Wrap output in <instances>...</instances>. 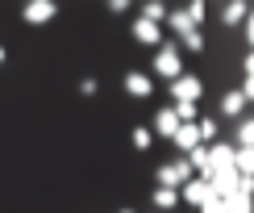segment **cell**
I'll return each mask as SVG.
<instances>
[{"instance_id":"cell-1","label":"cell","mask_w":254,"mask_h":213,"mask_svg":"<svg viewBox=\"0 0 254 213\" xmlns=\"http://www.w3.org/2000/svg\"><path fill=\"white\" fill-rule=\"evenodd\" d=\"M208 188H213V197L229 201V197L242 188V172H238V163H234V167H221V172H213V176H208Z\"/></svg>"},{"instance_id":"cell-2","label":"cell","mask_w":254,"mask_h":213,"mask_svg":"<svg viewBox=\"0 0 254 213\" xmlns=\"http://www.w3.org/2000/svg\"><path fill=\"white\" fill-rule=\"evenodd\" d=\"M154 71H158V76H163V80H179V76H184V59H179V50L175 46H158V55H154Z\"/></svg>"},{"instance_id":"cell-3","label":"cell","mask_w":254,"mask_h":213,"mask_svg":"<svg viewBox=\"0 0 254 213\" xmlns=\"http://www.w3.org/2000/svg\"><path fill=\"white\" fill-rule=\"evenodd\" d=\"M188 180H192V163H188V159H175V163L158 167V184L163 188H184Z\"/></svg>"},{"instance_id":"cell-4","label":"cell","mask_w":254,"mask_h":213,"mask_svg":"<svg viewBox=\"0 0 254 213\" xmlns=\"http://www.w3.org/2000/svg\"><path fill=\"white\" fill-rule=\"evenodd\" d=\"M179 197H184L188 205H196V209H200V205H204L208 197H213V188H208V180H204V176H192V180H188L184 188H179Z\"/></svg>"},{"instance_id":"cell-5","label":"cell","mask_w":254,"mask_h":213,"mask_svg":"<svg viewBox=\"0 0 254 213\" xmlns=\"http://www.w3.org/2000/svg\"><path fill=\"white\" fill-rule=\"evenodd\" d=\"M200 92H204V84H200L196 76H179V80L171 84V97H175V105H179V101H192V105H196V101H200Z\"/></svg>"},{"instance_id":"cell-6","label":"cell","mask_w":254,"mask_h":213,"mask_svg":"<svg viewBox=\"0 0 254 213\" xmlns=\"http://www.w3.org/2000/svg\"><path fill=\"white\" fill-rule=\"evenodd\" d=\"M208 159H213V172H221V167H234V163H238V146L213 142V146H208Z\"/></svg>"},{"instance_id":"cell-7","label":"cell","mask_w":254,"mask_h":213,"mask_svg":"<svg viewBox=\"0 0 254 213\" xmlns=\"http://www.w3.org/2000/svg\"><path fill=\"white\" fill-rule=\"evenodd\" d=\"M179 125H184V121H179L175 105H171V109H158V117H154V134H163V138H175V134H179Z\"/></svg>"},{"instance_id":"cell-8","label":"cell","mask_w":254,"mask_h":213,"mask_svg":"<svg viewBox=\"0 0 254 213\" xmlns=\"http://www.w3.org/2000/svg\"><path fill=\"white\" fill-rule=\"evenodd\" d=\"M171 142H175L184 155H192L196 146H204V138H200V125H179V134L171 138Z\"/></svg>"},{"instance_id":"cell-9","label":"cell","mask_w":254,"mask_h":213,"mask_svg":"<svg viewBox=\"0 0 254 213\" xmlns=\"http://www.w3.org/2000/svg\"><path fill=\"white\" fill-rule=\"evenodd\" d=\"M133 38L142 42V46H158V38H163V25H154V21L137 17V21H133Z\"/></svg>"},{"instance_id":"cell-10","label":"cell","mask_w":254,"mask_h":213,"mask_svg":"<svg viewBox=\"0 0 254 213\" xmlns=\"http://www.w3.org/2000/svg\"><path fill=\"white\" fill-rule=\"evenodd\" d=\"M50 17H55V4H50V0H29L25 4V21L29 25H46Z\"/></svg>"},{"instance_id":"cell-11","label":"cell","mask_w":254,"mask_h":213,"mask_svg":"<svg viewBox=\"0 0 254 213\" xmlns=\"http://www.w3.org/2000/svg\"><path fill=\"white\" fill-rule=\"evenodd\" d=\"M125 92H129V97H150L154 84H150L146 71H129V76H125Z\"/></svg>"},{"instance_id":"cell-12","label":"cell","mask_w":254,"mask_h":213,"mask_svg":"<svg viewBox=\"0 0 254 213\" xmlns=\"http://www.w3.org/2000/svg\"><path fill=\"white\" fill-rule=\"evenodd\" d=\"M167 25H171V29H175L179 38H184V34H192V29H196V25H192V17H188V8H171V17H167Z\"/></svg>"},{"instance_id":"cell-13","label":"cell","mask_w":254,"mask_h":213,"mask_svg":"<svg viewBox=\"0 0 254 213\" xmlns=\"http://www.w3.org/2000/svg\"><path fill=\"white\" fill-rule=\"evenodd\" d=\"M242 105H246L242 88H238V92H225V97H221V113H225V117H238V113H242Z\"/></svg>"},{"instance_id":"cell-14","label":"cell","mask_w":254,"mask_h":213,"mask_svg":"<svg viewBox=\"0 0 254 213\" xmlns=\"http://www.w3.org/2000/svg\"><path fill=\"white\" fill-rule=\"evenodd\" d=\"M154 205H158V209L179 205V188H163V184H158V188H154Z\"/></svg>"},{"instance_id":"cell-15","label":"cell","mask_w":254,"mask_h":213,"mask_svg":"<svg viewBox=\"0 0 254 213\" xmlns=\"http://www.w3.org/2000/svg\"><path fill=\"white\" fill-rule=\"evenodd\" d=\"M142 17H146V21H154V25H158V21H167V17H171V8H167V4H158V0H150V4L142 8Z\"/></svg>"},{"instance_id":"cell-16","label":"cell","mask_w":254,"mask_h":213,"mask_svg":"<svg viewBox=\"0 0 254 213\" xmlns=\"http://www.w3.org/2000/svg\"><path fill=\"white\" fill-rule=\"evenodd\" d=\"M221 17H225V25H238V21H246V17H250V8L234 0V4H225V13H221Z\"/></svg>"},{"instance_id":"cell-17","label":"cell","mask_w":254,"mask_h":213,"mask_svg":"<svg viewBox=\"0 0 254 213\" xmlns=\"http://www.w3.org/2000/svg\"><path fill=\"white\" fill-rule=\"evenodd\" d=\"M238 172L254 176V146H238Z\"/></svg>"},{"instance_id":"cell-18","label":"cell","mask_w":254,"mask_h":213,"mask_svg":"<svg viewBox=\"0 0 254 213\" xmlns=\"http://www.w3.org/2000/svg\"><path fill=\"white\" fill-rule=\"evenodd\" d=\"M238 146H254V117L238 121Z\"/></svg>"},{"instance_id":"cell-19","label":"cell","mask_w":254,"mask_h":213,"mask_svg":"<svg viewBox=\"0 0 254 213\" xmlns=\"http://www.w3.org/2000/svg\"><path fill=\"white\" fill-rule=\"evenodd\" d=\"M196 125H200V138H204V146H213V142H217V121H213V117H200Z\"/></svg>"},{"instance_id":"cell-20","label":"cell","mask_w":254,"mask_h":213,"mask_svg":"<svg viewBox=\"0 0 254 213\" xmlns=\"http://www.w3.org/2000/svg\"><path fill=\"white\" fill-rule=\"evenodd\" d=\"M175 113H179V121H184V125H196V105L192 101H179Z\"/></svg>"},{"instance_id":"cell-21","label":"cell","mask_w":254,"mask_h":213,"mask_svg":"<svg viewBox=\"0 0 254 213\" xmlns=\"http://www.w3.org/2000/svg\"><path fill=\"white\" fill-rule=\"evenodd\" d=\"M150 142H154V130H146V125H137V130H133V146H137V151H146Z\"/></svg>"},{"instance_id":"cell-22","label":"cell","mask_w":254,"mask_h":213,"mask_svg":"<svg viewBox=\"0 0 254 213\" xmlns=\"http://www.w3.org/2000/svg\"><path fill=\"white\" fill-rule=\"evenodd\" d=\"M184 50H192V55H200V50H204V38H200V29L184 34Z\"/></svg>"},{"instance_id":"cell-23","label":"cell","mask_w":254,"mask_h":213,"mask_svg":"<svg viewBox=\"0 0 254 213\" xmlns=\"http://www.w3.org/2000/svg\"><path fill=\"white\" fill-rule=\"evenodd\" d=\"M200 213H229V209H225V201H221V197H208L204 205H200Z\"/></svg>"},{"instance_id":"cell-24","label":"cell","mask_w":254,"mask_h":213,"mask_svg":"<svg viewBox=\"0 0 254 213\" xmlns=\"http://www.w3.org/2000/svg\"><path fill=\"white\" fill-rule=\"evenodd\" d=\"M188 17H192V25H200V21H204V4H200V0L188 4Z\"/></svg>"},{"instance_id":"cell-25","label":"cell","mask_w":254,"mask_h":213,"mask_svg":"<svg viewBox=\"0 0 254 213\" xmlns=\"http://www.w3.org/2000/svg\"><path fill=\"white\" fill-rule=\"evenodd\" d=\"M79 97H96V80H83L79 84Z\"/></svg>"},{"instance_id":"cell-26","label":"cell","mask_w":254,"mask_h":213,"mask_svg":"<svg viewBox=\"0 0 254 213\" xmlns=\"http://www.w3.org/2000/svg\"><path fill=\"white\" fill-rule=\"evenodd\" d=\"M242 97L254 101V76H246V84H242Z\"/></svg>"},{"instance_id":"cell-27","label":"cell","mask_w":254,"mask_h":213,"mask_svg":"<svg viewBox=\"0 0 254 213\" xmlns=\"http://www.w3.org/2000/svg\"><path fill=\"white\" fill-rule=\"evenodd\" d=\"M246 38H250V46H254V13L246 17Z\"/></svg>"},{"instance_id":"cell-28","label":"cell","mask_w":254,"mask_h":213,"mask_svg":"<svg viewBox=\"0 0 254 213\" xmlns=\"http://www.w3.org/2000/svg\"><path fill=\"white\" fill-rule=\"evenodd\" d=\"M246 76H254V50H250V59H246Z\"/></svg>"},{"instance_id":"cell-29","label":"cell","mask_w":254,"mask_h":213,"mask_svg":"<svg viewBox=\"0 0 254 213\" xmlns=\"http://www.w3.org/2000/svg\"><path fill=\"white\" fill-rule=\"evenodd\" d=\"M0 63H4V46H0Z\"/></svg>"},{"instance_id":"cell-30","label":"cell","mask_w":254,"mask_h":213,"mask_svg":"<svg viewBox=\"0 0 254 213\" xmlns=\"http://www.w3.org/2000/svg\"><path fill=\"white\" fill-rule=\"evenodd\" d=\"M121 213H133V209H121Z\"/></svg>"}]
</instances>
